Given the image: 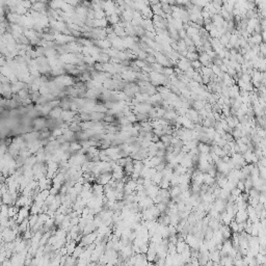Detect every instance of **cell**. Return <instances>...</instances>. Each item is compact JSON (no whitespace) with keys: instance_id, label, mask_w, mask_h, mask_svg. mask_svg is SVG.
I'll list each match as a JSON object with an SVG mask.
<instances>
[{"instance_id":"obj_1","label":"cell","mask_w":266,"mask_h":266,"mask_svg":"<svg viewBox=\"0 0 266 266\" xmlns=\"http://www.w3.org/2000/svg\"><path fill=\"white\" fill-rule=\"evenodd\" d=\"M247 211L245 210V209H243V210H238L236 213V222L237 224H243V222H246V221H247Z\"/></svg>"},{"instance_id":"obj_2","label":"cell","mask_w":266,"mask_h":266,"mask_svg":"<svg viewBox=\"0 0 266 266\" xmlns=\"http://www.w3.org/2000/svg\"><path fill=\"white\" fill-rule=\"evenodd\" d=\"M209 256H210V260L212 261V262H217L218 263L219 261H221V252H219V250H213L212 252L210 253V254H209Z\"/></svg>"},{"instance_id":"obj_3","label":"cell","mask_w":266,"mask_h":266,"mask_svg":"<svg viewBox=\"0 0 266 266\" xmlns=\"http://www.w3.org/2000/svg\"><path fill=\"white\" fill-rule=\"evenodd\" d=\"M250 42H252V44L258 45L259 46V44H261V43L263 42L262 36H261V33H257V32H256V33H255L254 36L250 38Z\"/></svg>"},{"instance_id":"obj_4","label":"cell","mask_w":266,"mask_h":266,"mask_svg":"<svg viewBox=\"0 0 266 266\" xmlns=\"http://www.w3.org/2000/svg\"><path fill=\"white\" fill-rule=\"evenodd\" d=\"M109 179H110V176L109 175H107V174H104V175H102L101 177H100V183H101V184H106V183H108Z\"/></svg>"},{"instance_id":"obj_5","label":"cell","mask_w":266,"mask_h":266,"mask_svg":"<svg viewBox=\"0 0 266 266\" xmlns=\"http://www.w3.org/2000/svg\"><path fill=\"white\" fill-rule=\"evenodd\" d=\"M259 169H260V178L266 182V167L261 166V167H259Z\"/></svg>"},{"instance_id":"obj_6","label":"cell","mask_w":266,"mask_h":266,"mask_svg":"<svg viewBox=\"0 0 266 266\" xmlns=\"http://www.w3.org/2000/svg\"><path fill=\"white\" fill-rule=\"evenodd\" d=\"M231 229H232L235 233H237L238 232V224H237L236 221H232L231 222Z\"/></svg>"}]
</instances>
